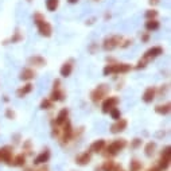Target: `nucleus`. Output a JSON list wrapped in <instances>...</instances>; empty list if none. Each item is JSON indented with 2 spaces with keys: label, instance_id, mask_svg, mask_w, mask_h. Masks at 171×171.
<instances>
[{
  "label": "nucleus",
  "instance_id": "obj_1",
  "mask_svg": "<svg viewBox=\"0 0 171 171\" xmlns=\"http://www.w3.org/2000/svg\"><path fill=\"white\" fill-rule=\"evenodd\" d=\"M34 22H35V24H37V27H38V31L40 33V35H43V37H50L51 33H53L51 24L49 23V22L44 20V18L42 15L37 13L35 18H34Z\"/></svg>",
  "mask_w": 171,
  "mask_h": 171
},
{
  "label": "nucleus",
  "instance_id": "obj_2",
  "mask_svg": "<svg viewBox=\"0 0 171 171\" xmlns=\"http://www.w3.org/2000/svg\"><path fill=\"white\" fill-rule=\"evenodd\" d=\"M131 70V65L128 64H116V65H106L104 67V75H109V74H123V73H128Z\"/></svg>",
  "mask_w": 171,
  "mask_h": 171
},
{
  "label": "nucleus",
  "instance_id": "obj_3",
  "mask_svg": "<svg viewBox=\"0 0 171 171\" xmlns=\"http://www.w3.org/2000/svg\"><path fill=\"white\" fill-rule=\"evenodd\" d=\"M125 146H127L125 139H117V140L112 142L111 144L106 147V154L108 155H117L121 150H124Z\"/></svg>",
  "mask_w": 171,
  "mask_h": 171
},
{
  "label": "nucleus",
  "instance_id": "obj_4",
  "mask_svg": "<svg viewBox=\"0 0 171 171\" xmlns=\"http://www.w3.org/2000/svg\"><path fill=\"white\" fill-rule=\"evenodd\" d=\"M108 92H109V86H108V85H105V84L98 85V86L92 92L91 97H92V100L94 102H97V101H100L101 98H104L108 94Z\"/></svg>",
  "mask_w": 171,
  "mask_h": 171
},
{
  "label": "nucleus",
  "instance_id": "obj_5",
  "mask_svg": "<svg viewBox=\"0 0 171 171\" xmlns=\"http://www.w3.org/2000/svg\"><path fill=\"white\" fill-rule=\"evenodd\" d=\"M162 54H163V49H162L160 46H155V47H152V49H150V50H147L144 53V55H143L142 61H144L146 64H148L151 60H154V58L162 55Z\"/></svg>",
  "mask_w": 171,
  "mask_h": 171
},
{
  "label": "nucleus",
  "instance_id": "obj_6",
  "mask_svg": "<svg viewBox=\"0 0 171 171\" xmlns=\"http://www.w3.org/2000/svg\"><path fill=\"white\" fill-rule=\"evenodd\" d=\"M119 104V98L117 97H109L106 98V100L102 102V112L104 113H109L111 109H113V108H116Z\"/></svg>",
  "mask_w": 171,
  "mask_h": 171
},
{
  "label": "nucleus",
  "instance_id": "obj_7",
  "mask_svg": "<svg viewBox=\"0 0 171 171\" xmlns=\"http://www.w3.org/2000/svg\"><path fill=\"white\" fill-rule=\"evenodd\" d=\"M120 40H121V38L120 37H111V38H106L105 40H104V49L106 51H111V50H113L115 47H117L119 44H120Z\"/></svg>",
  "mask_w": 171,
  "mask_h": 171
},
{
  "label": "nucleus",
  "instance_id": "obj_8",
  "mask_svg": "<svg viewBox=\"0 0 171 171\" xmlns=\"http://www.w3.org/2000/svg\"><path fill=\"white\" fill-rule=\"evenodd\" d=\"M0 160L6 162V163L11 164L12 163V150L11 147H3L0 148Z\"/></svg>",
  "mask_w": 171,
  "mask_h": 171
},
{
  "label": "nucleus",
  "instance_id": "obj_9",
  "mask_svg": "<svg viewBox=\"0 0 171 171\" xmlns=\"http://www.w3.org/2000/svg\"><path fill=\"white\" fill-rule=\"evenodd\" d=\"M127 125H128L127 120L120 117L119 120H116V123H115V124L111 127V132H112V133H119V132H123L124 129L127 128Z\"/></svg>",
  "mask_w": 171,
  "mask_h": 171
},
{
  "label": "nucleus",
  "instance_id": "obj_10",
  "mask_svg": "<svg viewBox=\"0 0 171 171\" xmlns=\"http://www.w3.org/2000/svg\"><path fill=\"white\" fill-rule=\"evenodd\" d=\"M67 116H69V111L64 108V109L60 111V113H58L57 119H55V124L57 125H64L66 121H67Z\"/></svg>",
  "mask_w": 171,
  "mask_h": 171
},
{
  "label": "nucleus",
  "instance_id": "obj_11",
  "mask_svg": "<svg viewBox=\"0 0 171 171\" xmlns=\"http://www.w3.org/2000/svg\"><path fill=\"white\" fill-rule=\"evenodd\" d=\"M142 98H143V101H144V102H152V100L155 98V89L152 86L147 88L144 91V93H143Z\"/></svg>",
  "mask_w": 171,
  "mask_h": 171
},
{
  "label": "nucleus",
  "instance_id": "obj_12",
  "mask_svg": "<svg viewBox=\"0 0 171 171\" xmlns=\"http://www.w3.org/2000/svg\"><path fill=\"white\" fill-rule=\"evenodd\" d=\"M104 147H105V140H102V139H100V140H96V142H93L92 143V146L91 148H89V152H100L104 150Z\"/></svg>",
  "mask_w": 171,
  "mask_h": 171
},
{
  "label": "nucleus",
  "instance_id": "obj_13",
  "mask_svg": "<svg viewBox=\"0 0 171 171\" xmlns=\"http://www.w3.org/2000/svg\"><path fill=\"white\" fill-rule=\"evenodd\" d=\"M92 159V155H91V152H84V154H81L77 159H75V162H77V164L80 166H86L89 162H91Z\"/></svg>",
  "mask_w": 171,
  "mask_h": 171
},
{
  "label": "nucleus",
  "instance_id": "obj_14",
  "mask_svg": "<svg viewBox=\"0 0 171 171\" xmlns=\"http://www.w3.org/2000/svg\"><path fill=\"white\" fill-rule=\"evenodd\" d=\"M50 159V152L49 151H44V152H40V154L34 159V164H42V163H46V162Z\"/></svg>",
  "mask_w": 171,
  "mask_h": 171
},
{
  "label": "nucleus",
  "instance_id": "obj_15",
  "mask_svg": "<svg viewBox=\"0 0 171 171\" xmlns=\"http://www.w3.org/2000/svg\"><path fill=\"white\" fill-rule=\"evenodd\" d=\"M71 127H70V123L69 121H66V123L64 124V129H62V140L67 142L69 139L71 137Z\"/></svg>",
  "mask_w": 171,
  "mask_h": 171
},
{
  "label": "nucleus",
  "instance_id": "obj_16",
  "mask_svg": "<svg viewBox=\"0 0 171 171\" xmlns=\"http://www.w3.org/2000/svg\"><path fill=\"white\" fill-rule=\"evenodd\" d=\"M64 97H65V94L60 88H54V91H53L51 96H50V100L51 101H62L64 100Z\"/></svg>",
  "mask_w": 171,
  "mask_h": 171
},
{
  "label": "nucleus",
  "instance_id": "obj_17",
  "mask_svg": "<svg viewBox=\"0 0 171 171\" xmlns=\"http://www.w3.org/2000/svg\"><path fill=\"white\" fill-rule=\"evenodd\" d=\"M71 70H73V65H71L70 62H66V64L62 65L60 73H61L62 77H69V75L71 74Z\"/></svg>",
  "mask_w": 171,
  "mask_h": 171
},
{
  "label": "nucleus",
  "instance_id": "obj_18",
  "mask_svg": "<svg viewBox=\"0 0 171 171\" xmlns=\"http://www.w3.org/2000/svg\"><path fill=\"white\" fill-rule=\"evenodd\" d=\"M31 91H33V85H31V84H27V85H24L23 88L18 89L16 94H18V97H19V98H23V97L27 96V94H28Z\"/></svg>",
  "mask_w": 171,
  "mask_h": 171
},
{
  "label": "nucleus",
  "instance_id": "obj_19",
  "mask_svg": "<svg viewBox=\"0 0 171 171\" xmlns=\"http://www.w3.org/2000/svg\"><path fill=\"white\" fill-rule=\"evenodd\" d=\"M28 64L37 65V66H43V65H46V61H44L42 57H31L28 60Z\"/></svg>",
  "mask_w": 171,
  "mask_h": 171
},
{
  "label": "nucleus",
  "instance_id": "obj_20",
  "mask_svg": "<svg viewBox=\"0 0 171 171\" xmlns=\"http://www.w3.org/2000/svg\"><path fill=\"white\" fill-rule=\"evenodd\" d=\"M155 148H156V144L154 142L147 143V146L144 147V154L147 156H152V155H154V152H155Z\"/></svg>",
  "mask_w": 171,
  "mask_h": 171
},
{
  "label": "nucleus",
  "instance_id": "obj_21",
  "mask_svg": "<svg viewBox=\"0 0 171 171\" xmlns=\"http://www.w3.org/2000/svg\"><path fill=\"white\" fill-rule=\"evenodd\" d=\"M34 70H31V69H24L23 71H22V74H20V78L23 80V81H28L31 78H34Z\"/></svg>",
  "mask_w": 171,
  "mask_h": 171
},
{
  "label": "nucleus",
  "instance_id": "obj_22",
  "mask_svg": "<svg viewBox=\"0 0 171 171\" xmlns=\"http://www.w3.org/2000/svg\"><path fill=\"white\" fill-rule=\"evenodd\" d=\"M146 28L148 31H155V30L159 28V23L155 19H151V20H148L147 23H146Z\"/></svg>",
  "mask_w": 171,
  "mask_h": 171
},
{
  "label": "nucleus",
  "instance_id": "obj_23",
  "mask_svg": "<svg viewBox=\"0 0 171 171\" xmlns=\"http://www.w3.org/2000/svg\"><path fill=\"white\" fill-rule=\"evenodd\" d=\"M155 111H156V113H159V115H167L168 112H170V104L158 105V106L155 108Z\"/></svg>",
  "mask_w": 171,
  "mask_h": 171
},
{
  "label": "nucleus",
  "instance_id": "obj_24",
  "mask_svg": "<svg viewBox=\"0 0 171 171\" xmlns=\"http://www.w3.org/2000/svg\"><path fill=\"white\" fill-rule=\"evenodd\" d=\"M24 162H26V156H24L23 154H20V155L15 156V159L12 160V163H11V164H13V166H23V164H24Z\"/></svg>",
  "mask_w": 171,
  "mask_h": 171
},
{
  "label": "nucleus",
  "instance_id": "obj_25",
  "mask_svg": "<svg viewBox=\"0 0 171 171\" xmlns=\"http://www.w3.org/2000/svg\"><path fill=\"white\" fill-rule=\"evenodd\" d=\"M102 171H113L115 168V162L113 160H106L104 162V164H102Z\"/></svg>",
  "mask_w": 171,
  "mask_h": 171
},
{
  "label": "nucleus",
  "instance_id": "obj_26",
  "mask_svg": "<svg viewBox=\"0 0 171 171\" xmlns=\"http://www.w3.org/2000/svg\"><path fill=\"white\" fill-rule=\"evenodd\" d=\"M46 7L49 11H55L58 7V0H46Z\"/></svg>",
  "mask_w": 171,
  "mask_h": 171
},
{
  "label": "nucleus",
  "instance_id": "obj_27",
  "mask_svg": "<svg viewBox=\"0 0 171 171\" xmlns=\"http://www.w3.org/2000/svg\"><path fill=\"white\" fill-rule=\"evenodd\" d=\"M129 168H131V171H140L142 170V163L136 159H133L131 162V164H129Z\"/></svg>",
  "mask_w": 171,
  "mask_h": 171
},
{
  "label": "nucleus",
  "instance_id": "obj_28",
  "mask_svg": "<svg viewBox=\"0 0 171 171\" xmlns=\"http://www.w3.org/2000/svg\"><path fill=\"white\" fill-rule=\"evenodd\" d=\"M168 164H170V158H164V156H162L160 163H159L158 167H159L160 171H162V170H166V168H167V167H168Z\"/></svg>",
  "mask_w": 171,
  "mask_h": 171
},
{
  "label": "nucleus",
  "instance_id": "obj_29",
  "mask_svg": "<svg viewBox=\"0 0 171 171\" xmlns=\"http://www.w3.org/2000/svg\"><path fill=\"white\" fill-rule=\"evenodd\" d=\"M111 116H112V119H115V120H119L121 117V113H120V109H117V108H113V109H111Z\"/></svg>",
  "mask_w": 171,
  "mask_h": 171
},
{
  "label": "nucleus",
  "instance_id": "obj_30",
  "mask_svg": "<svg viewBox=\"0 0 171 171\" xmlns=\"http://www.w3.org/2000/svg\"><path fill=\"white\" fill-rule=\"evenodd\" d=\"M51 105H53V101L50 98H46V100H43L40 102V108H42V109H49V108H51Z\"/></svg>",
  "mask_w": 171,
  "mask_h": 171
},
{
  "label": "nucleus",
  "instance_id": "obj_31",
  "mask_svg": "<svg viewBox=\"0 0 171 171\" xmlns=\"http://www.w3.org/2000/svg\"><path fill=\"white\" fill-rule=\"evenodd\" d=\"M156 15H158V12H156L155 10H150V11H147L146 18L148 20H151V19H154V18H156Z\"/></svg>",
  "mask_w": 171,
  "mask_h": 171
},
{
  "label": "nucleus",
  "instance_id": "obj_32",
  "mask_svg": "<svg viewBox=\"0 0 171 171\" xmlns=\"http://www.w3.org/2000/svg\"><path fill=\"white\" fill-rule=\"evenodd\" d=\"M162 156H164V158H170V156H171V148H170V146H167L163 150V152H162Z\"/></svg>",
  "mask_w": 171,
  "mask_h": 171
},
{
  "label": "nucleus",
  "instance_id": "obj_33",
  "mask_svg": "<svg viewBox=\"0 0 171 171\" xmlns=\"http://www.w3.org/2000/svg\"><path fill=\"white\" fill-rule=\"evenodd\" d=\"M142 144V139H139V137H136V139H133V142H132V148H137L139 146Z\"/></svg>",
  "mask_w": 171,
  "mask_h": 171
},
{
  "label": "nucleus",
  "instance_id": "obj_34",
  "mask_svg": "<svg viewBox=\"0 0 171 171\" xmlns=\"http://www.w3.org/2000/svg\"><path fill=\"white\" fill-rule=\"evenodd\" d=\"M20 39H22L20 33H19V31H16L15 35H13V38H11V42H12V43H15V42H18V40H20Z\"/></svg>",
  "mask_w": 171,
  "mask_h": 171
},
{
  "label": "nucleus",
  "instance_id": "obj_35",
  "mask_svg": "<svg viewBox=\"0 0 171 171\" xmlns=\"http://www.w3.org/2000/svg\"><path fill=\"white\" fill-rule=\"evenodd\" d=\"M6 116L8 119H13L15 117V113H13V112L11 111V109H7V112H6Z\"/></svg>",
  "mask_w": 171,
  "mask_h": 171
},
{
  "label": "nucleus",
  "instance_id": "obj_36",
  "mask_svg": "<svg viewBox=\"0 0 171 171\" xmlns=\"http://www.w3.org/2000/svg\"><path fill=\"white\" fill-rule=\"evenodd\" d=\"M113 171H124V170H123V167H121V166L115 164V168H113Z\"/></svg>",
  "mask_w": 171,
  "mask_h": 171
},
{
  "label": "nucleus",
  "instance_id": "obj_37",
  "mask_svg": "<svg viewBox=\"0 0 171 171\" xmlns=\"http://www.w3.org/2000/svg\"><path fill=\"white\" fill-rule=\"evenodd\" d=\"M148 38H150V37H148V35L146 34V35H143V37H142V40H143V42H147Z\"/></svg>",
  "mask_w": 171,
  "mask_h": 171
},
{
  "label": "nucleus",
  "instance_id": "obj_38",
  "mask_svg": "<svg viewBox=\"0 0 171 171\" xmlns=\"http://www.w3.org/2000/svg\"><path fill=\"white\" fill-rule=\"evenodd\" d=\"M148 171H160V168L159 167H154V168H150Z\"/></svg>",
  "mask_w": 171,
  "mask_h": 171
},
{
  "label": "nucleus",
  "instance_id": "obj_39",
  "mask_svg": "<svg viewBox=\"0 0 171 171\" xmlns=\"http://www.w3.org/2000/svg\"><path fill=\"white\" fill-rule=\"evenodd\" d=\"M158 2H159V0H150V3H151V4H156Z\"/></svg>",
  "mask_w": 171,
  "mask_h": 171
},
{
  "label": "nucleus",
  "instance_id": "obj_40",
  "mask_svg": "<svg viewBox=\"0 0 171 171\" xmlns=\"http://www.w3.org/2000/svg\"><path fill=\"white\" fill-rule=\"evenodd\" d=\"M78 0H69V3H77Z\"/></svg>",
  "mask_w": 171,
  "mask_h": 171
}]
</instances>
